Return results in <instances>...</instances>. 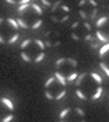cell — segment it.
Segmentation results:
<instances>
[{
    "mask_svg": "<svg viewBox=\"0 0 109 122\" xmlns=\"http://www.w3.org/2000/svg\"><path fill=\"white\" fill-rule=\"evenodd\" d=\"M76 94L82 100H97L103 94V79L95 72L82 73L76 80Z\"/></svg>",
    "mask_w": 109,
    "mask_h": 122,
    "instance_id": "6da1fadb",
    "label": "cell"
},
{
    "mask_svg": "<svg viewBox=\"0 0 109 122\" xmlns=\"http://www.w3.org/2000/svg\"><path fill=\"white\" fill-rule=\"evenodd\" d=\"M77 66V61L72 57H60L56 61V66L57 68L56 72L64 76L66 81L72 82L76 80L79 76L76 71Z\"/></svg>",
    "mask_w": 109,
    "mask_h": 122,
    "instance_id": "7a4b0ae2",
    "label": "cell"
},
{
    "mask_svg": "<svg viewBox=\"0 0 109 122\" xmlns=\"http://www.w3.org/2000/svg\"><path fill=\"white\" fill-rule=\"evenodd\" d=\"M71 30H72L71 37L76 41H79L81 39L88 41L92 37V35H91L92 27L87 22L80 23L79 21H76L73 23V25H71Z\"/></svg>",
    "mask_w": 109,
    "mask_h": 122,
    "instance_id": "3957f363",
    "label": "cell"
},
{
    "mask_svg": "<svg viewBox=\"0 0 109 122\" xmlns=\"http://www.w3.org/2000/svg\"><path fill=\"white\" fill-rule=\"evenodd\" d=\"M85 113L80 107L63 109L59 114V122H85Z\"/></svg>",
    "mask_w": 109,
    "mask_h": 122,
    "instance_id": "277c9868",
    "label": "cell"
},
{
    "mask_svg": "<svg viewBox=\"0 0 109 122\" xmlns=\"http://www.w3.org/2000/svg\"><path fill=\"white\" fill-rule=\"evenodd\" d=\"M78 14L83 19L94 18L97 13V3L95 0H81L78 4Z\"/></svg>",
    "mask_w": 109,
    "mask_h": 122,
    "instance_id": "5b68a950",
    "label": "cell"
},
{
    "mask_svg": "<svg viewBox=\"0 0 109 122\" xmlns=\"http://www.w3.org/2000/svg\"><path fill=\"white\" fill-rule=\"evenodd\" d=\"M95 35L101 42L109 44V16H102L95 23Z\"/></svg>",
    "mask_w": 109,
    "mask_h": 122,
    "instance_id": "8992f818",
    "label": "cell"
},
{
    "mask_svg": "<svg viewBox=\"0 0 109 122\" xmlns=\"http://www.w3.org/2000/svg\"><path fill=\"white\" fill-rule=\"evenodd\" d=\"M100 63L99 66L104 74L109 77V44H105L99 51Z\"/></svg>",
    "mask_w": 109,
    "mask_h": 122,
    "instance_id": "52a82bcc",
    "label": "cell"
},
{
    "mask_svg": "<svg viewBox=\"0 0 109 122\" xmlns=\"http://www.w3.org/2000/svg\"><path fill=\"white\" fill-rule=\"evenodd\" d=\"M1 101L3 102V104H4L6 107H8L10 110H14V108H15L14 103L11 101L9 98H7V97H2Z\"/></svg>",
    "mask_w": 109,
    "mask_h": 122,
    "instance_id": "ba28073f",
    "label": "cell"
},
{
    "mask_svg": "<svg viewBox=\"0 0 109 122\" xmlns=\"http://www.w3.org/2000/svg\"><path fill=\"white\" fill-rule=\"evenodd\" d=\"M20 56H21V57H22V59L25 61V62H27V63H29V62H31V61H32L31 56H29L27 53H26V52H21Z\"/></svg>",
    "mask_w": 109,
    "mask_h": 122,
    "instance_id": "9c48e42d",
    "label": "cell"
},
{
    "mask_svg": "<svg viewBox=\"0 0 109 122\" xmlns=\"http://www.w3.org/2000/svg\"><path fill=\"white\" fill-rule=\"evenodd\" d=\"M32 42H33V41H32L31 39H26V40H24L23 42H22L20 47L22 48V49H25V48L28 47V46L31 45Z\"/></svg>",
    "mask_w": 109,
    "mask_h": 122,
    "instance_id": "30bf717a",
    "label": "cell"
},
{
    "mask_svg": "<svg viewBox=\"0 0 109 122\" xmlns=\"http://www.w3.org/2000/svg\"><path fill=\"white\" fill-rule=\"evenodd\" d=\"M7 22L10 24L15 29H17L18 27H19V25H18V23H17V21L15 20V19H13V18H7Z\"/></svg>",
    "mask_w": 109,
    "mask_h": 122,
    "instance_id": "8fae6325",
    "label": "cell"
},
{
    "mask_svg": "<svg viewBox=\"0 0 109 122\" xmlns=\"http://www.w3.org/2000/svg\"><path fill=\"white\" fill-rule=\"evenodd\" d=\"M17 23H18V25L22 27V28H28L29 27V25H27V23H26V21H24L23 19H21V18H18L17 19Z\"/></svg>",
    "mask_w": 109,
    "mask_h": 122,
    "instance_id": "7c38bea8",
    "label": "cell"
},
{
    "mask_svg": "<svg viewBox=\"0 0 109 122\" xmlns=\"http://www.w3.org/2000/svg\"><path fill=\"white\" fill-rule=\"evenodd\" d=\"M31 6H32V8L36 11V13H38L39 15H43V10H42V8L40 7V5H38L37 4H33Z\"/></svg>",
    "mask_w": 109,
    "mask_h": 122,
    "instance_id": "4fadbf2b",
    "label": "cell"
},
{
    "mask_svg": "<svg viewBox=\"0 0 109 122\" xmlns=\"http://www.w3.org/2000/svg\"><path fill=\"white\" fill-rule=\"evenodd\" d=\"M45 56H46V53H45V52H41V53H40V54H39V55L36 57L35 62H36V63H40L41 61L44 60Z\"/></svg>",
    "mask_w": 109,
    "mask_h": 122,
    "instance_id": "5bb4252c",
    "label": "cell"
},
{
    "mask_svg": "<svg viewBox=\"0 0 109 122\" xmlns=\"http://www.w3.org/2000/svg\"><path fill=\"white\" fill-rule=\"evenodd\" d=\"M42 24H43V20H42V18H41V19H39V20L36 21L35 24H33L31 27L33 28V29H37V28H39V27L41 26Z\"/></svg>",
    "mask_w": 109,
    "mask_h": 122,
    "instance_id": "9a60e30c",
    "label": "cell"
},
{
    "mask_svg": "<svg viewBox=\"0 0 109 122\" xmlns=\"http://www.w3.org/2000/svg\"><path fill=\"white\" fill-rule=\"evenodd\" d=\"M14 119V115H12V114H9V115H7V116H5L3 119H2V121L1 122H11L12 120Z\"/></svg>",
    "mask_w": 109,
    "mask_h": 122,
    "instance_id": "2e32d148",
    "label": "cell"
},
{
    "mask_svg": "<svg viewBox=\"0 0 109 122\" xmlns=\"http://www.w3.org/2000/svg\"><path fill=\"white\" fill-rule=\"evenodd\" d=\"M18 37H19V35L16 33V34H15V35H14L13 36H11L10 39L8 40V43H9V44H14L15 42H16V41H17Z\"/></svg>",
    "mask_w": 109,
    "mask_h": 122,
    "instance_id": "e0dca14e",
    "label": "cell"
},
{
    "mask_svg": "<svg viewBox=\"0 0 109 122\" xmlns=\"http://www.w3.org/2000/svg\"><path fill=\"white\" fill-rule=\"evenodd\" d=\"M29 3H27V4H24V5H19V7L17 8V10L18 12H23V11H25L26 9H27L28 7H29Z\"/></svg>",
    "mask_w": 109,
    "mask_h": 122,
    "instance_id": "ac0fdd59",
    "label": "cell"
},
{
    "mask_svg": "<svg viewBox=\"0 0 109 122\" xmlns=\"http://www.w3.org/2000/svg\"><path fill=\"white\" fill-rule=\"evenodd\" d=\"M35 42H36V44L41 47L43 50H45V48H46V45H45V43H44L43 41L40 40V39H35Z\"/></svg>",
    "mask_w": 109,
    "mask_h": 122,
    "instance_id": "d6986e66",
    "label": "cell"
},
{
    "mask_svg": "<svg viewBox=\"0 0 109 122\" xmlns=\"http://www.w3.org/2000/svg\"><path fill=\"white\" fill-rule=\"evenodd\" d=\"M31 0H20V2H19V5H24V4H27V3H29Z\"/></svg>",
    "mask_w": 109,
    "mask_h": 122,
    "instance_id": "ffe728a7",
    "label": "cell"
},
{
    "mask_svg": "<svg viewBox=\"0 0 109 122\" xmlns=\"http://www.w3.org/2000/svg\"><path fill=\"white\" fill-rule=\"evenodd\" d=\"M5 1H6V3H8V4H12V5L15 4V0H5Z\"/></svg>",
    "mask_w": 109,
    "mask_h": 122,
    "instance_id": "44dd1931",
    "label": "cell"
},
{
    "mask_svg": "<svg viewBox=\"0 0 109 122\" xmlns=\"http://www.w3.org/2000/svg\"><path fill=\"white\" fill-rule=\"evenodd\" d=\"M3 43H5V40H4V38L2 36H0V44H3Z\"/></svg>",
    "mask_w": 109,
    "mask_h": 122,
    "instance_id": "7402d4cb",
    "label": "cell"
},
{
    "mask_svg": "<svg viewBox=\"0 0 109 122\" xmlns=\"http://www.w3.org/2000/svg\"><path fill=\"white\" fill-rule=\"evenodd\" d=\"M2 22H3V18H0V24H1Z\"/></svg>",
    "mask_w": 109,
    "mask_h": 122,
    "instance_id": "603a6c76",
    "label": "cell"
},
{
    "mask_svg": "<svg viewBox=\"0 0 109 122\" xmlns=\"http://www.w3.org/2000/svg\"><path fill=\"white\" fill-rule=\"evenodd\" d=\"M108 105H109V96H108Z\"/></svg>",
    "mask_w": 109,
    "mask_h": 122,
    "instance_id": "cb8c5ba5",
    "label": "cell"
}]
</instances>
